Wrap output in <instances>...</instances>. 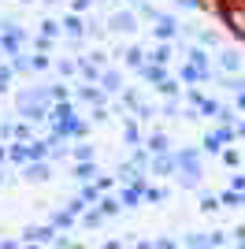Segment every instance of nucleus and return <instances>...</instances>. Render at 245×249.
I'll return each instance as SVG.
<instances>
[{
    "instance_id": "f3484780",
    "label": "nucleus",
    "mask_w": 245,
    "mask_h": 249,
    "mask_svg": "<svg viewBox=\"0 0 245 249\" xmlns=\"http://www.w3.org/2000/svg\"><path fill=\"white\" fill-rule=\"evenodd\" d=\"M153 167H156V171H160V175H167V171H175V156L160 153V156H156V160H153Z\"/></svg>"
},
{
    "instance_id": "2f4dec72",
    "label": "nucleus",
    "mask_w": 245,
    "mask_h": 249,
    "mask_svg": "<svg viewBox=\"0 0 245 249\" xmlns=\"http://www.w3.org/2000/svg\"><path fill=\"white\" fill-rule=\"evenodd\" d=\"M74 160H93V145H74Z\"/></svg>"
},
{
    "instance_id": "a211bd4d",
    "label": "nucleus",
    "mask_w": 245,
    "mask_h": 249,
    "mask_svg": "<svg viewBox=\"0 0 245 249\" xmlns=\"http://www.w3.org/2000/svg\"><path fill=\"white\" fill-rule=\"evenodd\" d=\"M11 71H34V56H26V52H19V56L11 60Z\"/></svg>"
},
{
    "instance_id": "a878e982",
    "label": "nucleus",
    "mask_w": 245,
    "mask_h": 249,
    "mask_svg": "<svg viewBox=\"0 0 245 249\" xmlns=\"http://www.w3.org/2000/svg\"><path fill=\"white\" fill-rule=\"evenodd\" d=\"M41 37H60V22L45 19V22H41Z\"/></svg>"
},
{
    "instance_id": "c756f323",
    "label": "nucleus",
    "mask_w": 245,
    "mask_h": 249,
    "mask_svg": "<svg viewBox=\"0 0 245 249\" xmlns=\"http://www.w3.org/2000/svg\"><path fill=\"white\" fill-rule=\"evenodd\" d=\"M11 74H15V71H11L8 63H0V93H4V89H8V82H11Z\"/></svg>"
},
{
    "instance_id": "2eb2a0df",
    "label": "nucleus",
    "mask_w": 245,
    "mask_h": 249,
    "mask_svg": "<svg viewBox=\"0 0 245 249\" xmlns=\"http://www.w3.org/2000/svg\"><path fill=\"white\" fill-rule=\"evenodd\" d=\"M167 149H171V145H167V134H153V138H149V153H153V156L167 153Z\"/></svg>"
},
{
    "instance_id": "9d476101",
    "label": "nucleus",
    "mask_w": 245,
    "mask_h": 249,
    "mask_svg": "<svg viewBox=\"0 0 245 249\" xmlns=\"http://www.w3.org/2000/svg\"><path fill=\"white\" fill-rule=\"evenodd\" d=\"M49 119H56V123H67V119H74V108H71L67 101H56V104L49 108Z\"/></svg>"
},
{
    "instance_id": "f03ea898",
    "label": "nucleus",
    "mask_w": 245,
    "mask_h": 249,
    "mask_svg": "<svg viewBox=\"0 0 245 249\" xmlns=\"http://www.w3.org/2000/svg\"><path fill=\"white\" fill-rule=\"evenodd\" d=\"M108 26H112L115 34H134L138 30V15H134V11H115L112 19H108Z\"/></svg>"
},
{
    "instance_id": "aec40b11",
    "label": "nucleus",
    "mask_w": 245,
    "mask_h": 249,
    "mask_svg": "<svg viewBox=\"0 0 245 249\" xmlns=\"http://www.w3.org/2000/svg\"><path fill=\"white\" fill-rule=\"evenodd\" d=\"M186 56H190V63H193V67H201V71H208V56H204V49H190V52H186Z\"/></svg>"
},
{
    "instance_id": "7ed1b4c3",
    "label": "nucleus",
    "mask_w": 245,
    "mask_h": 249,
    "mask_svg": "<svg viewBox=\"0 0 245 249\" xmlns=\"http://www.w3.org/2000/svg\"><path fill=\"white\" fill-rule=\"evenodd\" d=\"M219 67H223L227 74H238L245 67V56L238 49H223V52H219Z\"/></svg>"
},
{
    "instance_id": "c03bdc74",
    "label": "nucleus",
    "mask_w": 245,
    "mask_h": 249,
    "mask_svg": "<svg viewBox=\"0 0 245 249\" xmlns=\"http://www.w3.org/2000/svg\"><path fill=\"white\" fill-rule=\"evenodd\" d=\"M238 97V108H245V89H242V93H234Z\"/></svg>"
},
{
    "instance_id": "49530a36",
    "label": "nucleus",
    "mask_w": 245,
    "mask_h": 249,
    "mask_svg": "<svg viewBox=\"0 0 245 249\" xmlns=\"http://www.w3.org/2000/svg\"><path fill=\"white\" fill-rule=\"evenodd\" d=\"M4 156H8V149H4V145H0V160H4Z\"/></svg>"
},
{
    "instance_id": "37998d69",
    "label": "nucleus",
    "mask_w": 245,
    "mask_h": 249,
    "mask_svg": "<svg viewBox=\"0 0 245 249\" xmlns=\"http://www.w3.org/2000/svg\"><path fill=\"white\" fill-rule=\"evenodd\" d=\"M89 4H93V0H74V11H86Z\"/></svg>"
},
{
    "instance_id": "393cba45",
    "label": "nucleus",
    "mask_w": 245,
    "mask_h": 249,
    "mask_svg": "<svg viewBox=\"0 0 245 249\" xmlns=\"http://www.w3.org/2000/svg\"><path fill=\"white\" fill-rule=\"evenodd\" d=\"M49 101H52V104H56V101H67V86H63V82L49 86Z\"/></svg>"
},
{
    "instance_id": "a19ab883",
    "label": "nucleus",
    "mask_w": 245,
    "mask_h": 249,
    "mask_svg": "<svg viewBox=\"0 0 245 249\" xmlns=\"http://www.w3.org/2000/svg\"><path fill=\"white\" fill-rule=\"evenodd\" d=\"M11 134H15V126H11V123H0V138H11Z\"/></svg>"
},
{
    "instance_id": "0eeeda50",
    "label": "nucleus",
    "mask_w": 245,
    "mask_h": 249,
    "mask_svg": "<svg viewBox=\"0 0 245 249\" xmlns=\"http://www.w3.org/2000/svg\"><path fill=\"white\" fill-rule=\"evenodd\" d=\"M145 78V82H153V86H160L163 78H167V67H163V63H145L141 71H138Z\"/></svg>"
},
{
    "instance_id": "473e14b6",
    "label": "nucleus",
    "mask_w": 245,
    "mask_h": 249,
    "mask_svg": "<svg viewBox=\"0 0 245 249\" xmlns=\"http://www.w3.org/2000/svg\"><path fill=\"white\" fill-rule=\"evenodd\" d=\"M45 67H49V56H45V52H37V56H34V71H45Z\"/></svg>"
},
{
    "instance_id": "bb28decb",
    "label": "nucleus",
    "mask_w": 245,
    "mask_h": 249,
    "mask_svg": "<svg viewBox=\"0 0 245 249\" xmlns=\"http://www.w3.org/2000/svg\"><path fill=\"white\" fill-rule=\"evenodd\" d=\"M160 93H167V97H178V78H163V82H160Z\"/></svg>"
},
{
    "instance_id": "6e6552de",
    "label": "nucleus",
    "mask_w": 245,
    "mask_h": 249,
    "mask_svg": "<svg viewBox=\"0 0 245 249\" xmlns=\"http://www.w3.org/2000/svg\"><path fill=\"white\" fill-rule=\"evenodd\" d=\"M101 86H104V93H122L126 89L119 71H101Z\"/></svg>"
},
{
    "instance_id": "1a4fd4ad",
    "label": "nucleus",
    "mask_w": 245,
    "mask_h": 249,
    "mask_svg": "<svg viewBox=\"0 0 245 249\" xmlns=\"http://www.w3.org/2000/svg\"><path fill=\"white\" fill-rule=\"evenodd\" d=\"M178 78H182V82H208V78H212V71H201V67H193V63H186L182 71H178Z\"/></svg>"
},
{
    "instance_id": "cd10ccee",
    "label": "nucleus",
    "mask_w": 245,
    "mask_h": 249,
    "mask_svg": "<svg viewBox=\"0 0 245 249\" xmlns=\"http://www.w3.org/2000/svg\"><path fill=\"white\" fill-rule=\"evenodd\" d=\"M197 112H201V115H219V104H215V101H208V97H204V101L197 104Z\"/></svg>"
},
{
    "instance_id": "b1692460",
    "label": "nucleus",
    "mask_w": 245,
    "mask_h": 249,
    "mask_svg": "<svg viewBox=\"0 0 245 249\" xmlns=\"http://www.w3.org/2000/svg\"><path fill=\"white\" fill-rule=\"evenodd\" d=\"M149 60H153V63H167V60H171V45L163 41V45H160V49H156V52H153V56H149Z\"/></svg>"
},
{
    "instance_id": "58836bf2",
    "label": "nucleus",
    "mask_w": 245,
    "mask_h": 249,
    "mask_svg": "<svg viewBox=\"0 0 245 249\" xmlns=\"http://www.w3.org/2000/svg\"><path fill=\"white\" fill-rule=\"evenodd\" d=\"M160 112H163V115H178V104H175V101H167V104L160 108Z\"/></svg>"
},
{
    "instance_id": "a18cd8bd",
    "label": "nucleus",
    "mask_w": 245,
    "mask_h": 249,
    "mask_svg": "<svg viewBox=\"0 0 245 249\" xmlns=\"http://www.w3.org/2000/svg\"><path fill=\"white\" fill-rule=\"evenodd\" d=\"M156 249H175V246H171V242H160V246H156Z\"/></svg>"
},
{
    "instance_id": "e433bc0d",
    "label": "nucleus",
    "mask_w": 245,
    "mask_h": 249,
    "mask_svg": "<svg viewBox=\"0 0 245 249\" xmlns=\"http://www.w3.org/2000/svg\"><path fill=\"white\" fill-rule=\"evenodd\" d=\"M126 142H130V145H138V126H134V123H126Z\"/></svg>"
},
{
    "instance_id": "ddd939ff",
    "label": "nucleus",
    "mask_w": 245,
    "mask_h": 249,
    "mask_svg": "<svg viewBox=\"0 0 245 249\" xmlns=\"http://www.w3.org/2000/svg\"><path fill=\"white\" fill-rule=\"evenodd\" d=\"M78 97H82V101H89V104H104V93H101V89H93V82H82Z\"/></svg>"
},
{
    "instance_id": "6ab92c4d",
    "label": "nucleus",
    "mask_w": 245,
    "mask_h": 249,
    "mask_svg": "<svg viewBox=\"0 0 245 249\" xmlns=\"http://www.w3.org/2000/svg\"><path fill=\"white\" fill-rule=\"evenodd\" d=\"M223 142H227L223 134H208L204 138V153H223Z\"/></svg>"
},
{
    "instance_id": "c9c22d12",
    "label": "nucleus",
    "mask_w": 245,
    "mask_h": 249,
    "mask_svg": "<svg viewBox=\"0 0 245 249\" xmlns=\"http://www.w3.org/2000/svg\"><path fill=\"white\" fill-rule=\"evenodd\" d=\"M145 197H149V201H163V197H167V190H145Z\"/></svg>"
},
{
    "instance_id": "9b49d317",
    "label": "nucleus",
    "mask_w": 245,
    "mask_h": 249,
    "mask_svg": "<svg viewBox=\"0 0 245 249\" xmlns=\"http://www.w3.org/2000/svg\"><path fill=\"white\" fill-rule=\"evenodd\" d=\"M63 26H67V34H71V37H86V30H89V22H82L78 11H74V15H67V19H63Z\"/></svg>"
},
{
    "instance_id": "dca6fc26",
    "label": "nucleus",
    "mask_w": 245,
    "mask_h": 249,
    "mask_svg": "<svg viewBox=\"0 0 245 249\" xmlns=\"http://www.w3.org/2000/svg\"><path fill=\"white\" fill-rule=\"evenodd\" d=\"M93 175H97V167H93L89 160H78V167H74V178H82V182H89Z\"/></svg>"
},
{
    "instance_id": "4be33fe9",
    "label": "nucleus",
    "mask_w": 245,
    "mask_h": 249,
    "mask_svg": "<svg viewBox=\"0 0 245 249\" xmlns=\"http://www.w3.org/2000/svg\"><path fill=\"white\" fill-rule=\"evenodd\" d=\"M45 149H49V142H30V145H26V160H37V156H45Z\"/></svg>"
},
{
    "instance_id": "7c9ffc66",
    "label": "nucleus",
    "mask_w": 245,
    "mask_h": 249,
    "mask_svg": "<svg viewBox=\"0 0 245 249\" xmlns=\"http://www.w3.org/2000/svg\"><path fill=\"white\" fill-rule=\"evenodd\" d=\"M101 212H104V216H112V212H119V201H115V197H104V201H101Z\"/></svg>"
},
{
    "instance_id": "5701e85b",
    "label": "nucleus",
    "mask_w": 245,
    "mask_h": 249,
    "mask_svg": "<svg viewBox=\"0 0 245 249\" xmlns=\"http://www.w3.org/2000/svg\"><path fill=\"white\" fill-rule=\"evenodd\" d=\"M56 71H60L63 78H71V74H78V63H74V60H60V63H56Z\"/></svg>"
},
{
    "instance_id": "39448f33",
    "label": "nucleus",
    "mask_w": 245,
    "mask_h": 249,
    "mask_svg": "<svg viewBox=\"0 0 245 249\" xmlns=\"http://www.w3.org/2000/svg\"><path fill=\"white\" fill-rule=\"evenodd\" d=\"M74 63H78L82 82H101V63H93L89 56H82V60H74Z\"/></svg>"
},
{
    "instance_id": "f704fd0d",
    "label": "nucleus",
    "mask_w": 245,
    "mask_h": 249,
    "mask_svg": "<svg viewBox=\"0 0 245 249\" xmlns=\"http://www.w3.org/2000/svg\"><path fill=\"white\" fill-rule=\"evenodd\" d=\"M141 15H145V19H160V11H156L153 4H141Z\"/></svg>"
},
{
    "instance_id": "412c9836",
    "label": "nucleus",
    "mask_w": 245,
    "mask_h": 249,
    "mask_svg": "<svg viewBox=\"0 0 245 249\" xmlns=\"http://www.w3.org/2000/svg\"><path fill=\"white\" fill-rule=\"evenodd\" d=\"M52 238V227H34L26 231V242H49Z\"/></svg>"
},
{
    "instance_id": "4468645a",
    "label": "nucleus",
    "mask_w": 245,
    "mask_h": 249,
    "mask_svg": "<svg viewBox=\"0 0 245 249\" xmlns=\"http://www.w3.org/2000/svg\"><path fill=\"white\" fill-rule=\"evenodd\" d=\"M22 175L30 178V182H45V178H49V164H26Z\"/></svg>"
},
{
    "instance_id": "4c0bfd02",
    "label": "nucleus",
    "mask_w": 245,
    "mask_h": 249,
    "mask_svg": "<svg viewBox=\"0 0 245 249\" xmlns=\"http://www.w3.org/2000/svg\"><path fill=\"white\" fill-rule=\"evenodd\" d=\"M201 208H204V212H215V208H219V201H215V197H204Z\"/></svg>"
},
{
    "instance_id": "79ce46f5",
    "label": "nucleus",
    "mask_w": 245,
    "mask_h": 249,
    "mask_svg": "<svg viewBox=\"0 0 245 249\" xmlns=\"http://www.w3.org/2000/svg\"><path fill=\"white\" fill-rule=\"evenodd\" d=\"M230 186H234V190H245V175H234V178H230Z\"/></svg>"
},
{
    "instance_id": "f257e3e1",
    "label": "nucleus",
    "mask_w": 245,
    "mask_h": 249,
    "mask_svg": "<svg viewBox=\"0 0 245 249\" xmlns=\"http://www.w3.org/2000/svg\"><path fill=\"white\" fill-rule=\"evenodd\" d=\"M175 167H182V182L186 186H193L197 178H201V164H197L193 149H178V153H175Z\"/></svg>"
},
{
    "instance_id": "f8f14e48",
    "label": "nucleus",
    "mask_w": 245,
    "mask_h": 249,
    "mask_svg": "<svg viewBox=\"0 0 245 249\" xmlns=\"http://www.w3.org/2000/svg\"><path fill=\"white\" fill-rule=\"evenodd\" d=\"M122 56H126V63H130V67H138V71H141L145 63H149V52H145V49H138V45H134V49H126Z\"/></svg>"
},
{
    "instance_id": "423d86ee",
    "label": "nucleus",
    "mask_w": 245,
    "mask_h": 249,
    "mask_svg": "<svg viewBox=\"0 0 245 249\" xmlns=\"http://www.w3.org/2000/svg\"><path fill=\"white\" fill-rule=\"evenodd\" d=\"M223 19H227V26L234 34L245 37V8H223Z\"/></svg>"
},
{
    "instance_id": "c85d7f7f",
    "label": "nucleus",
    "mask_w": 245,
    "mask_h": 249,
    "mask_svg": "<svg viewBox=\"0 0 245 249\" xmlns=\"http://www.w3.org/2000/svg\"><path fill=\"white\" fill-rule=\"evenodd\" d=\"M197 41H201L204 49H212V45H219V37H215L212 30H201V34H197Z\"/></svg>"
},
{
    "instance_id": "ea45409f",
    "label": "nucleus",
    "mask_w": 245,
    "mask_h": 249,
    "mask_svg": "<svg viewBox=\"0 0 245 249\" xmlns=\"http://www.w3.org/2000/svg\"><path fill=\"white\" fill-rule=\"evenodd\" d=\"M15 138H30V123H19V126H15Z\"/></svg>"
},
{
    "instance_id": "72a5a7b5",
    "label": "nucleus",
    "mask_w": 245,
    "mask_h": 249,
    "mask_svg": "<svg viewBox=\"0 0 245 249\" xmlns=\"http://www.w3.org/2000/svg\"><path fill=\"white\" fill-rule=\"evenodd\" d=\"M175 4H178V8H186V11H197L204 0H175Z\"/></svg>"
},
{
    "instance_id": "20e7f679",
    "label": "nucleus",
    "mask_w": 245,
    "mask_h": 249,
    "mask_svg": "<svg viewBox=\"0 0 245 249\" xmlns=\"http://www.w3.org/2000/svg\"><path fill=\"white\" fill-rule=\"evenodd\" d=\"M156 37H160V41L178 37V19H175V15H160V19H156Z\"/></svg>"
}]
</instances>
